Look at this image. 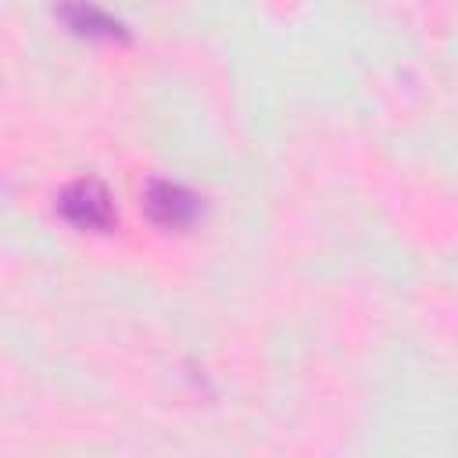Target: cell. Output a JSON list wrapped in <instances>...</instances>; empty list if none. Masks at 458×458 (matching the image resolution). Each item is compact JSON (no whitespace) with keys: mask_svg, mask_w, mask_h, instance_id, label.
I'll use <instances>...</instances> for the list:
<instances>
[{"mask_svg":"<svg viewBox=\"0 0 458 458\" xmlns=\"http://www.w3.org/2000/svg\"><path fill=\"white\" fill-rule=\"evenodd\" d=\"M147 211H150V218L157 225L179 229V225H190L197 218L200 204L186 186L161 179V182H150V190H147Z\"/></svg>","mask_w":458,"mask_h":458,"instance_id":"obj_2","label":"cell"},{"mask_svg":"<svg viewBox=\"0 0 458 458\" xmlns=\"http://www.w3.org/2000/svg\"><path fill=\"white\" fill-rule=\"evenodd\" d=\"M61 18L75 32H86V36H118L122 32V25L107 11H100L97 4H89V0H68L61 7Z\"/></svg>","mask_w":458,"mask_h":458,"instance_id":"obj_3","label":"cell"},{"mask_svg":"<svg viewBox=\"0 0 458 458\" xmlns=\"http://www.w3.org/2000/svg\"><path fill=\"white\" fill-rule=\"evenodd\" d=\"M61 215L79 225V229H107L111 218H114V208H111V197L100 182L93 179H79L72 182L64 193H61Z\"/></svg>","mask_w":458,"mask_h":458,"instance_id":"obj_1","label":"cell"}]
</instances>
